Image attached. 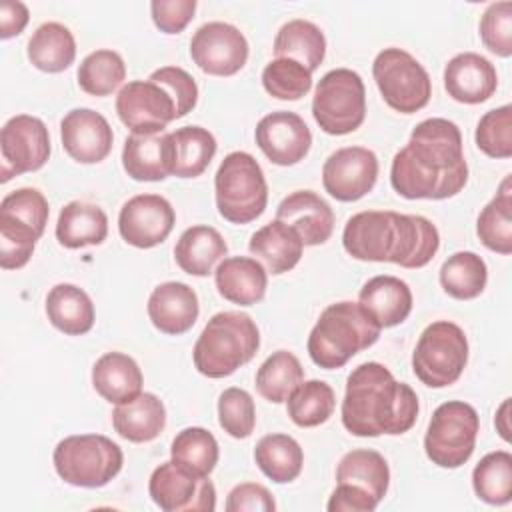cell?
I'll list each match as a JSON object with an SVG mask.
<instances>
[{"instance_id":"obj_1","label":"cell","mask_w":512,"mask_h":512,"mask_svg":"<svg viewBox=\"0 0 512 512\" xmlns=\"http://www.w3.org/2000/svg\"><path fill=\"white\" fill-rule=\"evenodd\" d=\"M468 182L460 128L446 118H426L398 150L390 166L392 188L408 200H444Z\"/></svg>"},{"instance_id":"obj_2","label":"cell","mask_w":512,"mask_h":512,"mask_svg":"<svg viewBox=\"0 0 512 512\" xmlns=\"http://www.w3.org/2000/svg\"><path fill=\"white\" fill-rule=\"evenodd\" d=\"M342 244L356 260L422 268L438 252L440 234L424 216L392 210H364L348 218Z\"/></svg>"},{"instance_id":"obj_3","label":"cell","mask_w":512,"mask_h":512,"mask_svg":"<svg viewBox=\"0 0 512 512\" xmlns=\"http://www.w3.org/2000/svg\"><path fill=\"white\" fill-rule=\"evenodd\" d=\"M418 410V396L408 384L398 382L384 364L364 362L346 380L340 414L350 434L374 438L408 432L416 424Z\"/></svg>"},{"instance_id":"obj_4","label":"cell","mask_w":512,"mask_h":512,"mask_svg":"<svg viewBox=\"0 0 512 512\" xmlns=\"http://www.w3.org/2000/svg\"><path fill=\"white\" fill-rule=\"evenodd\" d=\"M380 330L358 302L342 300L322 310L308 336V354L324 370L342 368L352 356L370 348L380 338Z\"/></svg>"},{"instance_id":"obj_5","label":"cell","mask_w":512,"mask_h":512,"mask_svg":"<svg viewBox=\"0 0 512 512\" xmlns=\"http://www.w3.org/2000/svg\"><path fill=\"white\" fill-rule=\"evenodd\" d=\"M260 348L256 322L244 312L214 314L194 344V366L208 378H224L248 364Z\"/></svg>"},{"instance_id":"obj_6","label":"cell","mask_w":512,"mask_h":512,"mask_svg":"<svg viewBox=\"0 0 512 512\" xmlns=\"http://www.w3.org/2000/svg\"><path fill=\"white\" fill-rule=\"evenodd\" d=\"M216 208L232 224L256 220L268 202V186L256 158L248 152H230L214 176Z\"/></svg>"},{"instance_id":"obj_7","label":"cell","mask_w":512,"mask_h":512,"mask_svg":"<svg viewBox=\"0 0 512 512\" xmlns=\"http://www.w3.org/2000/svg\"><path fill=\"white\" fill-rule=\"evenodd\" d=\"M56 474L70 486L100 488L120 470L124 454L102 434H74L60 440L52 454Z\"/></svg>"},{"instance_id":"obj_8","label":"cell","mask_w":512,"mask_h":512,"mask_svg":"<svg viewBox=\"0 0 512 512\" xmlns=\"http://www.w3.org/2000/svg\"><path fill=\"white\" fill-rule=\"evenodd\" d=\"M468 362V338L450 320H436L424 328L412 352L416 378L430 388L454 384Z\"/></svg>"},{"instance_id":"obj_9","label":"cell","mask_w":512,"mask_h":512,"mask_svg":"<svg viewBox=\"0 0 512 512\" xmlns=\"http://www.w3.org/2000/svg\"><path fill=\"white\" fill-rule=\"evenodd\" d=\"M312 116L320 130L332 136L358 130L366 118V88L360 74L350 68L326 72L314 90Z\"/></svg>"},{"instance_id":"obj_10","label":"cell","mask_w":512,"mask_h":512,"mask_svg":"<svg viewBox=\"0 0 512 512\" xmlns=\"http://www.w3.org/2000/svg\"><path fill=\"white\" fill-rule=\"evenodd\" d=\"M480 418L474 406L462 400L440 404L424 436V452L440 468H460L474 452Z\"/></svg>"},{"instance_id":"obj_11","label":"cell","mask_w":512,"mask_h":512,"mask_svg":"<svg viewBox=\"0 0 512 512\" xmlns=\"http://www.w3.org/2000/svg\"><path fill=\"white\" fill-rule=\"evenodd\" d=\"M372 76L384 102L400 112L422 110L432 96V80L426 68L402 48H384L372 64Z\"/></svg>"},{"instance_id":"obj_12","label":"cell","mask_w":512,"mask_h":512,"mask_svg":"<svg viewBox=\"0 0 512 512\" xmlns=\"http://www.w3.org/2000/svg\"><path fill=\"white\" fill-rule=\"evenodd\" d=\"M148 492L164 512H212L216 508V488L208 476L168 460L154 468Z\"/></svg>"},{"instance_id":"obj_13","label":"cell","mask_w":512,"mask_h":512,"mask_svg":"<svg viewBox=\"0 0 512 512\" xmlns=\"http://www.w3.org/2000/svg\"><path fill=\"white\" fill-rule=\"evenodd\" d=\"M0 180L8 182L24 172L40 170L50 156V134L46 124L30 114L12 116L0 132Z\"/></svg>"},{"instance_id":"obj_14","label":"cell","mask_w":512,"mask_h":512,"mask_svg":"<svg viewBox=\"0 0 512 512\" xmlns=\"http://www.w3.org/2000/svg\"><path fill=\"white\" fill-rule=\"evenodd\" d=\"M116 112L134 134L164 132L178 118V108L170 92L154 80H132L116 96Z\"/></svg>"},{"instance_id":"obj_15","label":"cell","mask_w":512,"mask_h":512,"mask_svg":"<svg viewBox=\"0 0 512 512\" xmlns=\"http://www.w3.org/2000/svg\"><path fill=\"white\" fill-rule=\"evenodd\" d=\"M190 56L206 74L232 76L248 60V40L228 22H206L190 40Z\"/></svg>"},{"instance_id":"obj_16","label":"cell","mask_w":512,"mask_h":512,"mask_svg":"<svg viewBox=\"0 0 512 512\" xmlns=\"http://www.w3.org/2000/svg\"><path fill=\"white\" fill-rule=\"evenodd\" d=\"M378 158L364 146H346L332 152L322 166L324 190L340 202L364 198L376 184Z\"/></svg>"},{"instance_id":"obj_17","label":"cell","mask_w":512,"mask_h":512,"mask_svg":"<svg viewBox=\"0 0 512 512\" xmlns=\"http://www.w3.org/2000/svg\"><path fill=\"white\" fill-rule=\"evenodd\" d=\"M176 214L160 194H138L124 202L118 214V232L134 248H154L172 232Z\"/></svg>"},{"instance_id":"obj_18","label":"cell","mask_w":512,"mask_h":512,"mask_svg":"<svg viewBox=\"0 0 512 512\" xmlns=\"http://www.w3.org/2000/svg\"><path fill=\"white\" fill-rule=\"evenodd\" d=\"M254 136L264 156L278 166L298 164L312 146L310 128L296 112L288 110L266 114L256 124Z\"/></svg>"},{"instance_id":"obj_19","label":"cell","mask_w":512,"mask_h":512,"mask_svg":"<svg viewBox=\"0 0 512 512\" xmlns=\"http://www.w3.org/2000/svg\"><path fill=\"white\" fill-rule=\"evenodd\" d=\"M60 138L66 154L80 164L102 162L114 142L108 120L92 108H74L60 122Z\"/></svg>"},{"instance_id":"obj_20","label":"cell","mask_w":512,"mask_h":512,"mask_svg":"<svg viewBox=\"0 0 512 512\" xmlns=\"http://www.w3.org/2000/svg\"><path fill=\"white\" fill-rule=\"evenodd\" d=\"M496 86L498 74L494 64L476 52L456 54L444 68V88L456 102H486L496 92Z\"/></svg>"},{"instance_id":"obj_21","label":"cell","mask_w":512,"mask_h":512,"mask_svg":"<svg viewBox=\"0 0 512 512\" xmlns=\"http://www.w3.org/2000/svg\"><path fill=\"white\" fill-rule=\"evenodd\" d=\"M276 220L292 226L304 246L324 244L334 230V212L330 204L312 190L288 194L276 208Z\"/></svg>"},{"instance_id":"obj_22","label":"cell","mask_w":512,"mask_h":512,"mask_svg":"<svg viewBox=\"0 0 512 512\" xmlns=\"http://www.w3.org/2000/svg\"><path fill=\"white\" fill-rule=\"evenodd\" d=\"M198 314V296L184 282L158 284L148 298L150 322L170 336L188 332L196 324Z\"/></svg>"},{"instance_id":"obj_23","label":"cell","mask_w":512,"mask_h":512,"mask_svg":"<svg viewBox=\"0 0 512 512\" xmlns=\"http://www.w3.org/2000/svg\"><path fill=\"white\" fill-rule=\"evenodd\" d=\"M122 166L138 182H158L172 174L170 132L130 134L122 148Z\"/></svg>"},{"instance_id":"obj_24","label":"cell","mask_w":512,"mask_h":512,"mask_svg":"<svg viewBox=\"0 0 512 512\" xmlns=\"http://www.w3.org/2000/svg\"><path fill=\"white\" fill-rule=\"evenodd\" d=\"M358 304L380 328H392L412 312V290L396 276H374L360 288Z\"/></svg>"},{"instance_id":"obj_25","label":"cell","mask_w":512,"mask_h":512,"mask_svg":"<svg viewBox=\"0 0 512 512\" xmlns=\"http://www.w3.org/2000/svg\"><path fill=\"white\" fill-rule=\"evenodd\" d=\"M214 280L224 300L240 306H252L266 294L268 272L256 258L230 256L218 264Z\"/></svg>"},{"instance_id":"obj_26","label":"cell","mask_w":512,"mask_h":512,"mask_svg":"<svg viewBox=\"0 0 512 512\" xmlns=\"http://www.w3.org/2000/svg\"><path fill=\"white\" fill-rule=\"evenodd\" d=\"M144 376L136 360L124 352L102 354L92 368L94 390L110 404H122L142 394Z\"/></svg>"},{"instance_id":"obj_27","label":"cell","mask_w":512,"mask_h":512,"mask_svg":"<svg viewBox=\"0 0 512 512\" xmlns=\"http://www.w3.org/2000/svg\"><path fill=\"white\" fill-rule=\"evenodd\" d=\"M112 426L128 442H150L158 438L166 426V408L152 392H142L136 398L116 404Z\"/></svg>"},{"instance_id":"obj_28","label":"cell","mask_w":512,"mask_h":512,"mask_svg":"<svg viewBox=\"0 0 512 512\" xmlns=\"http://www.w3.org/2000/svg\"><path fill=\"white\" fill-rule=\"evenodd\" d=\"M248 250L264 262L270 274H284L300 262L304 242L292 226L272 220L252 234Z\"/></svg>"},{"instance_id":"obj_29","label":"cell","mask_w":512,"mask_h":512,"mask_svg":"<svg viewBox=\"0 0 512 512\" xmlns=\"http://www.w3.org/2000/svg\"><path fill=\"white\" fill-rule=\"evenodd\" d=\"M108 236L106 212L90 202L72 200L68 202L56 222V240L70 250L84 246H98Z\"/></svg>"},{"instance_id":"obj_30","label":"cell","mask_w":512,"mask_h":512,"mask_svg":"<svg viewBox=\"0 0 512 512\" xmlns=\"http://www.w3.org/2000/svg\"><path fill=\"white\" fill-rule=\"evenodd\" d=\"M226 252L228 244L222 234L206 224L186 228L174 246L176 264L190 276H208Z\"/></svg>"},{"instance_id":"obj_31","label":"cell","mask_w":512,"mask_h":512,"mask_svg":"<svg viewBox=\"0 0 512 512\" xmlns=\"http://www.w3.org/2000/svg\"><path fill=\"white\" fill-rule=\"evenodd\" d=\"M46 316L54 328L68 336H80L94 326V304L76 284H56L46 296Z\"/></svg>"},{"instance_id":"obj_32","label":"cell","mask_w":512,"mask_h":512,"mask_svg":"<svg viewBox=\"0 0 512 512\" xmlns=\"http://www.w3.org/2000/svg\"><path fill=\"white\" fill-rule=\"evenodd\" d=\"M28 60L42 72L56 74L66 70L76 58V40L60 22L40 24L28 40Z\"/></svg>"},{"instance_id":"obj_33","label":"cell","mask_w":512,"mask_h":512,"mask_svg":"<svg viewBox=\"0 0 512 512\" xmlns=\"http://www.w3.org/2000/svg\"><path fill=\"white\" fill-rule=\"evenodd\" d=\"M172 144V176L196 178L212 162L216 154V138L202 126H182L170 132Z\"/></svg>"},{"instance_id":"obj_34","label":"cell","mask_w":512,"mask_h":512,"mask_svg":"<svg viewBox=\"0 0 512 512\" xmlns=\"http://www.w3.org/2000/svg\"><path fill=\"white\" fill-rule=\"evenodd\" d=\"M274 54L276 58L296 60L314 72L326 54L324 32L310 20H290L278 30L274 38Z\"/></svg>"},{"instance_id":"obj_35","label":"cell","mask_w":512,"mask_h":512,"mask_svg":"<svg viewBox=\"0 0 512 512\" xmlns=\"http://www.w3.org/2000/svg\"><path fill=\"white\" fill-rule=\"evenodd\" d=\"M338 484H354L368 494H372L378 502L386 496L390 484V468L386 458L368 448H356L342 456L336 468Z\"/></svg>"},{"instance_id":"obj_36","label":"cell","mask_w":512,"mask_h":512,"mask_svg":"<svg viewBox=\"0 0 512 512\" xmlns=\"http://www.w3.org/2000/svg\"><path fill=\"white\" fill-rule=\"evenodd\" d=\"M254 460L264 476L276 484H286L300 476L304 452L288 434H266L254 448Z\"/></svg>"},{"instance_id":"obj_37","label":"cell","mask_w":512,"mask_h":512,"mask_svg":"<svg viewBox=\"0 0 512 512\" xmlns=\"http://www.w3.org/2000/svg\"><path fill=\"white\" fill-rule=\"evenodd\" d=\"M476 234L480 242L498 254L512 252V188L510 176L500 184L498 194L482 208L476 220Z\"/></svg>"},{"instance_id":"obj_38","label":"cell","mask_w":512,"mask_h":512,"mask_svg":"<svg viewBox=\"0 0 512 512\" xmlns=\"http://www.w3.org/2000/svg\"><path fill=\"white\" fill-rule=\"evenodd\" d=\"M488 282L486 262L470 250L454 252L440 268V284L444 292L456 300H472L480 296Z\"/></svg>"},{"instance_id":"obj_39","label":"cell","mask_w":512,"mask_h":512,"mask_svg":"<svg viewBox=\"0 0 512 512\" xmlns=\"http://www.w3.org/2000/svg\"><path fill=\"white\" fill-rule=\"evenodd\" d=\"M304 382L300 360L288 350L272 352L256 372V390L262 398L282 404Z\"/></svg>"},{"instance_id":"obj_40","label":"cell","mask_w":512,"mask_h":512,"mask_svg":"<svg viewBox=\"0 0 512 512\" xmlns=\"http://www.w3.org/2000/svg\"><path fill=\"white\" fill-rule=\"evenodd\" d=\"M476 496L492 506H502L512 500V454L496 450L486 454L472 472Z\"/></svg>"},{"instance_id":"obj_41","label":"cell","mask_w":512,"mask_h":512,"mask_svg":"<svg viewBox=\"0 0 512 512\" xmlns=\"http://www.w3.org/2000/svg\"><path fill=\"white\" fill-rule=\"evenodd\" d=\"M290 420L300 428L324 424L336 406L334 390L322 380L302 382L286 400Z\"/></svg>"},{"instance_id":"obj_42","label":"cell","mask_w":512,"mask_h":512,"mask_svg":"<svg viewBox=\"0 0 512 512\" xmlns=\"http://www.w3.org/2000/svg\"><path fill=\"white\" fill-rule=\"evenodd\" d=\"M126 78V64L114 50H94L78 66V86L90 96L112 94Z\"/></svg>"},{"instance_id":"obj_43","label":"cell","mask_w":512,"mask_h":512,"mask_svg":"<svg viewBox=\"0 0 512 512\" xmlns=\"http://www.w3.org/2000/svg\"><path fill=\"white\" fill-rule=\"evenodd\" d=\"M170 456L174 462L190 468L196 474L210 476L218 464V442L212 432L200 426H190L180 430L170 446Z\"/></svg>"},{"instance_id":"obj_44","label":"cell","mask_w":512,"mask_h":512,"mask_svg":"<svg viewBox=\"0 0 512 512\" xmlns=\"http://www.w3.org/2000/svg\"><path fill=\"white\" fill-rule=\"evenodd\" d=\"M264 90L278 100H300L312 88V72L290 58H274L262 70Z\"/></svg>"},{"instance_id":"obj_45","label":"cell","mask_w":512,"mask_h":512,"mask_svg":"<svg viewBox=\"0 0 512 512\" xmlns=\"http://www.w3.org/2000/svg\"><path fill=\"white\" fill-rule=\"evenodd\" d=\"M476 146L490 158H510L512 156V106L504 104L500 108L488 110L474 132Z\"/></svg>"},{"instance_id":"obj_46","label":"cell","mask_w":512,"mask_h":512,"mask_svg":"<svg viewBox=\"0 0 512 512\" xmlns=\"http://www.w3.org/2000/svg\"><path fill=\"white\" fill-rule=\"evenodd\" d=\"M38 238L40 234L32 226L0 214V266L4 270L26 266Z\"/></svg>"},{"instance_id":"obj_47","label":"cell","mask_w":512,"mask_h":512,"mask_svg":"<svg viewBox=\"0 0 512 512\" xmlns=\"http://www.w3.org/2000/svg\"><path fill=\"white\" fill-rule=\"evenodd\" d=\"M218 422L232 438H248L256 426L252 396L242 388H226L218 398Z\"/></svg>"},{"instance_id":"obj_48","label":"cell","mask_w":512,"mask_h":512,"mask_svg":"<svg viewBox=\"0 0 512 512\" xmlns=\"http://www.w3.org/2000/svg\"><path fill=\"white\" fill-rule=\"evenodd\" d=\"M0 214L12 216L28 226H32L40 236L44 234L50 206L44 194L36 188H18L6 194L0 202Z\"/></svg>"},{"instance_id":"obj_49","label":"cell","mask_w":512,"mask_h":512,"mask_svg":"<svg viewBox=\"0 0 512 512\" xmlns=\"http://www.w3.org/2000/svg\"><path fill=\"white\" fill-rule=\"evenodd\" d=\"M480 38L492 54L502 58L512 54V2H494L484 10Z\"/></svg>"},{"instance_id":"obj_50","label":"cell","mask_w":512,"mask_h":512,"mask_svg":"<svg viewBox=\"0 0 512 512\" xmlns=\"http://www.w3.org/2000/svg\"><path fill=\"white\" fill-rule=\"evenodd\" d=\"M150 80L158 82L164 86L170 96L176 102L178 108V118L186 116L188 112L194 110L198 102V86L196 80L180 66H162L150 74Z\"/></svg>"},{"instance_id":"obj_51","label":"cell","mask_w":512,"mask_h":512,"mask_svg":"<svg viewBox=\"0 0 512 512\" xmlns=\"http://www.w3.org/2000/svg\"><path fill=\"white\" fill-rule=\"evenodd\" d=\"M196 6V0H154L150 4V12L160 32L178 34L194 18Z\"/></svg>"},{"instance_id":"obj_52","label":"cell","mask_w":512,"mask_h":512,"mask_svg":"<svg viewBox=\"0 0 512 512\" xmlns=\"http://www.w3.org/2000/svg\"><path fill=\"white\" fill-rule=\"evenodd\" d=\"M228 512H274L276 502L270 490L256 482H244L230 490L226 498Z\"/></svg>"},{"instance_id":"obj_53","label":"cell","mask_w":512,"mask_h":512,"mask_svg":"<svg viewBox=\"0 0 512 512\" xmlns=\"http://www.w3.org/2000/svg\"><path fill=\"white\" fill-rule=\"evenodd\" d=\"M378 500L354 484H338L326 508L330 512H372Z\"/></svg>"},{"instance_id":"obj_54","label":"cell","mask_w":512,"mask_h":512,"mask_svg":"<svg viewBox=\"0 0 512 512\" xmlns=\"http://www.w3.org/2000/svg\"><path fill=\"white\" fill-rule=\"evenodd\" d=\"M30 12L24 2L18 0H2L0 2V38L8 40L18 36L28 24Z\"/></svg>"},{"instance_id":"obj_55","label":"cell","mask_w":512,"mask_h":512,"mask_svg":"<svg viewBox=\"0 0 512 512\" xmlns=\"http://www.w3.org/2000/svg\"><path fill=\"white\" fill-rule=\"evenodd\" d=\"M510 398H506L502 404H500V408L496 410V418H494V424H496V430H498V434L506 440V442H510Z\"/></svg>"}]
</instances>
